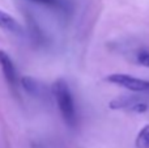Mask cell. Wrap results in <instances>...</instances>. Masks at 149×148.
Listing matches in <instances>:
<instances>
[{
	"label": "cell",
	"mask_w": 149,
	"mask_h": 148,
	"mask_svg": "<svg viewBox=\"0 0 149 148\" xmlns=\"http://www.w3.org/2000/svg\"><path fill=\"white\" fill-rule=\"evenodd\" d=\"M31 1L37 3V4L46 5V7H50V8H62L63 7L60 0H31Z\"/></svg>",
	"instance_id": "obj_9"
},
{
	"label": "cell",
	"mask_w": 149,
	"mask_h": 148,
	"mask_svg": "<svg viewBox=\"0 0 149 148\" xmlns=\"http://www.w3.org/2000/svg\"><path fill=\"white\" fill-rule=\"evenodd\" d=\"M21 85L24 87L28 93L33 94V96H38V94H42L43 92V87L33 77H29V76H25V77L21 79Z\"/></svg>",
	"instance_id": "obj_6"
},
{
	"label": "cell",
	"mask_w": 149,
	"mask_h": 148,
	"mask_svg": "<svg viewBox=\"0 0 149 148\" xmlns=\"http://www.w3.org/2000/svg\"><path fill=\"white\" fill-rule=\"evenodd\" d=\"M0 28L7 31H12V33H21V30H22L17 20L1 9H0Z\"/></svg>",
	"instance_id": "obj_5"
},
{
	"label": "cell",
	"mask_w": 149,
	"mask_h": 148,
	"mask_svg": "<svg viewBox=\"0 0 149 148\" xmlns=\"http://www.w3.org/2000/svg\"><path fill=\"white\" fill-rule=\"evenodd\" d=\"M110 109L115 110H128L132 113H145L149 109V105L147 102L139 100L134 96H122L118 98L110 101L109 104Z\"/></svg>",
	"instance_id": "obj_3"
},
{
	"label": "cell",
	"mask_w": 149,
	"mask_h": 148,
	"mask_svg": "<svg viewBox=\"0 0 149 148\" xmlns=\"http://www.w3.org/2000/svg\"><path fill=\"white\" fill-rule=\"evenodd\" d=\"M0 68L4 75V79L10 87H16L18 83L17 80V72H16L15 64H13L10 57L5 51L0 50Z\"/></svg>",
	"instance_id": "obj_4"
},
{
	"label": "cell",
	"mask_w": 149,
	"mask_h": 148,
	"mask_svg": "<svg viewBox=\"0 0 149 148\" xmlns=\"http://www.w3.org/2000/svg\"><path fill=\"white\" fill-rule=\"evenodd\" d=\"M51 92L65 125L70 127H74L77 125V113L68 83L64 79H58L52 83Z\"/></svg>",
	"instance_id": "obj_1"
},
{
	"label": "cell",
	"mask_w": 149,
	"mask_h": 148,
	"mask_svg": "<svg viewBox=\"0 0 149 148\" xmlns=\"http://www.w3.org/2000/svg\"><path fill=\"white\" fill-rule=\"evenodd\" d=\"M136 60L140 66L149 67V51L148 50H140L136 54Z\"/></svg>",
	"instance_id": "obj_8"
},
{
	"label": "cell",
	"mask_w": 149,
	"mask_h": 148,
	"mask_svg": "<svg viewBox=\"0 0 149 148\" xmlns=\"http://www.w3.org/2000/svg\"><path fill=\"white\" fill-rule=\"evenodd\" d=\"M136 148H149V125H145L139 131L135 140Z\"/></svg>",
	"instance_id": "obj_7"
},
{
	"label": "cell",
	"mask_w": 149,
	"mask_h": 148,
	"mask_svg": "<svg viewBox=\"0 0 149 148\" xmlns=\"http://www.w3.org/2000/svg\"><path fill=\"white\" fill-rule=\"evenodd\" d=\"M105 81L119 85L132 92H149V80L134 77L127 73H110L105 77Z\"/></svg>",
	"instance_id": "obj_2"
}]
</instances>
